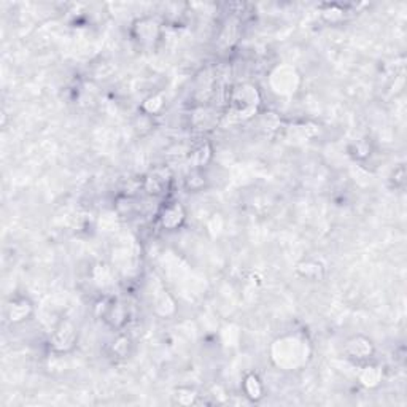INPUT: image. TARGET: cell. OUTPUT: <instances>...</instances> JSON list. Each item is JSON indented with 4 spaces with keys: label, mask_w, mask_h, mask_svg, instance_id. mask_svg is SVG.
I'll use <instances>...</instances> for the list:
<instances>
[{
    "label": "cell",
    "mask_w": 407,
    "mask_h": 407,
    "mask_svg": "<svg viewBox=\"0 0 407 407\" xmlns=\"http://www.w3.org/2000/svg\"><path fill=\"white\" fill-rule=\"evenodd\" d=\"M263 94L256 85L248 81L236 83L226 94L224 116L234 122H247L261 115Z\"/></svg>",
    "instance_id": "cell-1"
},
{
    "label": "cell",
    "mask_w": 407,
    "mask_h": 407,
    "mask_svg": "<svg viewBox=\"0 0 407 407\" xmlns=\"http://www.w3.org/2000/svg\"><path fill=\"white\" fill-rule=\"evenodd\" d=\"M312 353L306 336L288 333L274 340L270 347V360L282 371H298L307 365Z\"/></svg>",
    "instance_id": "cell-2"
},
{
    "label": "cell",
    "mask_w": 407,
    "mask_h": 407,
    "mask_svg": "<svg viewBox=\"0 0 407 407\" xmlns=\"http://www.w3.org/2000/svg\"><path fill=\"white\" fill-rule=\"evenodd\" d=\"M94 312L115 331H122L129 321V309L125 301L112 296H102L94 304Z\"/></svg>",
    "instance_id": "cell-3"
},
{
    "label": "cell",
    "mask_w": 407,
    "mask_h": 407,
    "mask_svg": "<svg viewBox=\"0 0 407 407\" xmlns=\"http://www.w3.org/2000/svg\"><path fill=\"white\" fill-rule=\"evenodd\" d=\"M131 37L142 48H156L163 38V23L153 16L137 18L131 24Z\"/></svg>",
    "instance_id": "cell-4"
},
{
    "label": "cell",
    "mask_w": 407,
    "mask_h": 407,
    "mask_svg": "<svg viewBox=\"0 0 407 407\" xmlns=\"http://www.w3.org/2000/svg\"><path fill=\"white\" fill-rule=\"evenodd\" d=\"M79 344V329L70 320H61L48 338V347L55 355H67Z\"/></svg>",
    "instance_id": "cell-5"
},
{
    "label": "cell",
    "mask_w": 407,
    "mask_h": 407,
    "mask_svg": "<svg viewBox=\"0 0 407 407\" xmlns=\"http://www.w3.org/2000/svg\"><path fill=\"white\" fill-rule=\"evenodd\" d=\"M299 74L292 66H277L269 75V86L275 94L292 96L299 88Z\"/></svg>",
    "instance_id": "cell-6"
},
{
    "label": "cell",
    "mask_w": 407,
    "mask_h": 407,
    "mask_svg": "<svg viewBox=\"0 0 407 407\" xmlns=\"http://www.w3.org/2000/svg\"><path fill=\"white\" fill-rule=\"evenodd\" d=\"M173 183V176L167 167H158L147 173L142 178V190H144L148 196L153 197H164L167 193L171 191Z\"/></svg>",
    "instance_id": "cell-7"
},
{
    "label": "cell",
    "mask_w": 407,
    "mask_h": 407,
    "mask_svg": "<svg viewBox=\"0 0 407 407\" xmlns=\"http://www.w3.org/2000/svg\"><path fill=\"white\" fill-rule=\"evenodd\" d=\"M344 353L347 360H350L352 363L365 365L367 361H372L374 355H376V345L374 342L366 338L363 334H357L348 338L344 344Z\"/></svg>",
    "instance_id": "cell-8"
},
{
    "label": "cell",
    "mask_w": 407,
    "mask_h": 407,
    "mask_svg": "<svg viewBox=\"0 0 407 407\" xmlns=\"http://www.w3.org/2000/svg\"><path fill=\"white\" fill-rule=\"evenodd\" d=\"M158 224L164 231H177L182 228L186 222V209L178 201H166L159 207L156 215Z\"/></svg>",
    "instance_id": "cell-9"
},
{
    "label": "cell",
    "mask_w": 407,
    "mask_h": 407,
    "mask_svg": "<svg viewBox=\"0 0 407 407\" xmlns=\"http://www.w3.org/2000/svg\"><path fill=\"white\" fill-rule=\"evenodd\" d=\"M34 315V302L24 294L11 296L5 304V319L10 325H23Z\"/></svg>",
    "instance_id": "cell-10"
},
{
    "label": "cell",
    "mask_w": 407,
    "mask_h": 407,
    "mask_svg": "<svg viewBox=\"0 0 407 407\" xmlns=\"http://www.w3.org/2000/svg\"><path fill=\"white\" fill-rule=\"evenodd\" d=\"M218 120L217 110L210 105H204V103H199L197 107L193 108L190 115V125L199 132L210 131L218 125Z\"/></svg>",
    "instance_id": "cell-11"
},
{
    "label": "cell",
    "mask_w": 407,
    "mask_h": 407,
    "mask_svg": "<svg viewBox=\"0 0 407 407\" xmlns=\"http://www.w3.org/2000/svg\"><path fill=\"white\" fill-rule=\"evenodd\" d=\"M213 159V147L207 139H197L188 151V163L191 169L204 171Z\"/></svg>",
    "instance_id": "cell-12"
},
{
    "label": "cell",
    "mask_w": 407,
    "mask_h": 407,
    "mask_svg": "<svg viewBox=\"0 0 407 407\" xmlns=\"http://www.w3.org/2000/svg\"><path fill=\"white\" fill-rule=\"evenodd\" d=\"M135 352V342L132 338L126 333L118 331L115 336V339L110 342L107 347L108 357L115 361H126L134 355Z\"/></svg>",
    "instance_id": "cell-13"
},
{
    "label": "cell",
    "mask_w": 407,
    "mask_h": 407,
    "mask_svg": "<svg viewBox=\"0 0 407 407\" xmlns=\"http://www.w3.org/2000/svg\"><path fill=\"white\" fill-rule=\"evenodd\" d=\"M357 380L361 386H365L367 390L377 389V386L384 382V367L380 365L372 363V361L360 365Z\"/></svg>",
    "instance_id": "cell-14"
},
{
    "label": "cell",
    "mask_w": 407,
    "mask_h": 407,
    "mask_svg": "<svg viewBox=\"0 0 407 407\" xmlns=\"http://www.w3.org/2000/svg\"><path fill=\"white\" fill-rule=\"evenodd\" d=\"M242 393L251 403H260L264 395H266V389H264L263 380L256 372L245 374V377L242 380Z\"/></svg>",
    "instance_id": "cell-15"
},
{
    "label": "cell",
    "mask_w": 407,
    "mask_h": 407,
    "mask_svg": "<svg viewBox=\"0 0 407 407\" xmlns=\"http://www.w3.org/2000/svg\"><path fill=\"white\" fill-rule=\"evenodd\" d=\"M296 273L307 282H320L326 274V269L323 266V263L319 260H304L296 266Z\"/></svg>",
    "instance_id": "cell-16"
},
{
    "label": "cell",
    "mask_w": 407,
    "mask_h": 407,
    "mask_svg": "<svg viewBox=\"0 0 407 407\" xmlns=\"http://www.w3.org/2000/svg\"><path fill=\"white\" fill-rule=\"evenodd\" d=\"M115 210L121 218H134L140 212V204L137 197L127 193H120L115 199Z\"/></svg>",
    "instance_id": "cell-17"
},
{
    "label": "cell",
    "mask_w": 407,
    "mask_h": 407,
    "mask_svg": "<svg viewBox=\"0 0 407 407\" xmlns=\"http://www.w3.org/2000/svg\"><path fill=\"white\" fill-rule=\"evenodd\" d=\"M320 13L321 18L329 24H339L342 21H345L347 16L350 15L348 5H340V4H323L320 5Z\"/></svg>",
    "instance_id": "cell-18"
},
{
    "label": "cell",
    "mask_w": 407,
    "mask_h": 407,
    "mask_svg": "<svg viewBox=\"0 0 407 407\" xmlns=\"http://www.w3.org/2000/svg\"><path fill=\"white\" fill-rule=\"evenodd\" d=\"M164 108H166V96L163 93H154L144 99V102L140 103L139 110L142 115L154 118V116L163 113Z\"/></svg>",
    "instance_id": "cell-19"
},
{
    "label": "cell",
    "mask_w": 407,
    "mask_h": 407,
    "mask_svg": "<svg viewBox=\"0 0 407 407\" xmlns=\"http://www.w3.org/2000/svg\"><path fill=\"white\" fill-rule=\"evenodd\" d=\"M209 185V178L207 173L199 169H191L183 178V188L188 193H199L204 191Z\"/></svg>",
    "instance_id": "cell-20"
},
{
    "label": "cell",
    "mask_w": 407,
    "mask_h": 407,
    "mask_svg": "<svg viewBox=\"0 0 407 407\" xmlns=\"http://www.w3.org/2000/svg\"><path fill=\"white\" fill-rule=\"evenodd\" d=\"M347 151L355 161H366L367 158H371V154L374 151L372 142L371 139L363 137L358 140H353L350 145H348Z\"/></svg>",
    "instance_id": "cell-21"
},
{
    "label": "cell",
    "mask_w": 407,
    "mask_h": 407,
    "mask_svg": "<svg viewBox=\"0 0 407 407\" xmlns=\"http://www.w3.org/2000/svg\"><path fill=\"white\" fill-rule=\"evenodd\" d=\"M201 396L195 389H190V386H178V389L173 391V403L180 406H196L201 404Z\"/></svg>",
    "instance_id": "cell-22"
},
{
    "label": "cell",
    "mask_w": 407,
    "mask_h": 407,
    "mask_svg": "<svg viewBox=\"0 0 407 407\" xmlns=\"http://www.w3.org/2000/svg\"><path fill=\"white\" fill-rule=\"evenodd\" d=\"M390 185L395 190H404L406 186V167L399 164L395 171L390 173Z\"/></svg>",
    "instance_id": "cell-23"
}]
</instances>
